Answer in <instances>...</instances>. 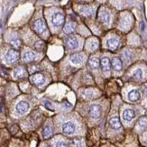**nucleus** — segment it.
I'll list each match as a JSON object with an SVG mask.
<instances>
[{"label": "nucleus", "instance_id": "f257e3e1", "mask_svg": "<svg viewBox=\"0 0 147 147\" xmlns=\"http://www.w3.org/2000/svg\"><path fill=\"white\" fill-rule=\"evenodd\" d=\"M64 20H65L64 15L61 12H55L52 16V23L56 27H59L61 25H62L63 23H64Z\"/></svg>", "mask_w": 147, "mask_h": 147}, {"label": "nucleus", "instance_id": "f03ea898", "mask_svg": "<svg viewBox=\"0 0 147 147\" xmlns=\"http://www.w3.org/2000/svg\"><path fill=\"white\" fill-rule=\"evenodd\" d=\"M34 29L38 34H42L46 32L47 27H46V24L42 19H38L34 23Z\"/></svg>", "mask_w": 147, "mask_h": 147}, {"label": "nucleus", "instance_id": "7ed1b4c3", "mask_svg": "<svg viewBox=\"0 0 147 147\" xmlns=\"http://www.w3.org/2000/svg\"><path fill=\"white\" fill-rule=\"evenodd\" d=\"M19 59V53L16 50H9L5 55V61L7 63H14Z\"/></svg>", "mask_w": 147, "mask_h": 147}, {"label": "nucleus", "instance_id": "20e7f679", "mask_svg": "<svg viewBox=\"0 0 147 147\" xmlns=\"http://www.w3.org/2000/svg\"><path fill=\"white\" fill-rule=\"evenodd\" d=\"M89 116L93 119H98L101 116V107L99 105L94 104L89 107Z\"/></svg>", "mask_w": 147, "mask_h": 147}, {"label": "nucleus", "instance_id": "39448f33", "mask_svg": "<svg viewBox=\"0 0 147 147\" xmlns=\"http://www.w3.org/2000/svg\"><path fill=\"white\" fill-rule=\"evenodd\" d=\"M76 131V125L73 122H66L63 124L62 125V132L65 134V135H72L73 133Z\"/></svg>", "mask_w": 147, "mask_h": 147}, {"label": "nucleus", "instance_id": "423d86ee", "mask_svg": "<svg viewBox=\"0 0 147 147\" xmlns=\"http://www.w3.org/2000/svg\"><path fill=\"white\" fill-rule=\"evenodd\" d=\"M31 81L36 86H41L45 82V77L41 73H35L31 77Z\"/></svg>", "mask_w": 147, "mask_h": 147}, {"label": "nucleus", "instance_id": "0eeeda50", "mask_svg": "<svg viewBox=\"0 0 147 147\" xmlns=\"http://www.w3.org/2000/svg\"><path fill=\"white\" fill-rule=\"evenodd\" d=\"M66 45L69 50H75L79 47V40L76 36H69L66 40Z\"/></svg>", "mask_w": 147, "mask_h": 147}, {"label": "nucleus", "instance_id": "6e6552de", "mask_svg": "<svg viewBox=\"0 0 147 147\" xmlns=\"http://www.w3.org/2000/svg\"><path fill=\"white\" fill-rule=\"evenodd\" d=\"M16 112L19 115H24V114H25L28 111V109H29V104L27 103L26 101H20L16 105Z\"/></svg>", "mask_w": 147, "mask_h": 147}, {"label": "nucleus", "instance_id": "1a4fd4ad", "mask_svg": "<svg viewBox=\"0 0 147 147\" xmlns=\"http://www.w3.org/2000/svg\"><path fill=\"white\" fill-rule=\"evenodd\" d=\"M119 44H120V42L116 37H111L107 41V47L110 51L117 50L119 46Z\"/></svg>", "mask_w": 147, "mask_h": 147}, {"label": "nucleus", "instance_id": "9d476101", "mask_svg": "<svg viewBox=\"0 0 147 147\" xmlns=\"http://www.w3.org/2000/svg\"><path fill=\"white\" fill-rule=\"evenodd\" d=\"M84 60H85V56L84 54H81V53L73 54L71 56V58H69V61H71V62L73 65H80L82 64V62L84 61Z\"/></svg>", "mask_w": 147, "mask_h": 147}, {"label": "nucleus", "instance_id": "9b49d317", "mask_svg": "<svg viewBox=\"0 0 147 147\" xmlns=\"http://www.w3.org/2000/svg\"><path fill=\"white\" fill-rule=\"evenodd\" d=\"M100 64H101V68H102V71H103L105 73H107L110 71V69H111V62L110 60L107 58V57H103L101 59L100 61Z\"/></svg>", "mask_w": 147, "mask_h": 147}, {"label": "nucleus", "instance_id": "f8f14e48", "mask_svg": "<svg viewBox=\"0 0 147 147\" xmlns=\"http://www.w3.org/2000/svg\"><path fill=\"white\" fill-rule=\"evenodd\" d=\"M112 66L116 71H121L123 69V62L118 57H115L112 60Z\"/></svg>", "mask_w": 147, "mask_h": 147}, {"label": "nucleus", "instance_id": "ddd939ff", "mask_svg": "<svg viewBox=\"0 0 147 147\" xmlns=\"http://www.w3.org/2000/svg\"><path fill=\"white\" fill-rule=\"evenodd\" d=\"M136 117V113L133 109H130V108H127L123 112V118L124 120L127 121V122H130L134 118Z\"/></svg>", "mask_w": 147, "mask_h": 147}, {"label": "nucleus", "instance_id": "4468645a", "mask_svg": "<svg viewBox=\"0 0 147 147\" xmlns=\"http://www.w3.org/2000/svg\"><path fill=\"white\" fill-rule=\"evenodd\" d=\"M26 75V71H25V69L22 66H18L15 69L14 71V76L17 79H21V78H24Z\"/></svg>", "mask_w": 147, "mask_h": 147}, {"label": "nucleus", "instance_id": "2eb2a0df", "mask_svg": "<svg viewBox=\"0 0 147 147\" xmlns=\"http://www.w3.org/2000/svg\"><path fill=\"white\" fill-rule=\"evenodd\" d=\"M141 98V95H140L139 91L136 89H132L131 91L128 93V99L132 102H136Z\"/></svg>", "mask_w": 147, "mask_h": 147}, {"label": "nucleus", "instance_id": "dca6fc26", "mask_svg": "<svg viewBox=\"0 0 147 147\" xmlns=\"http://www.w3.org/2000/svg\"><path fill=\"white\" fill-rule=\"evenodd\" d=\"M36 58V54L35 53L32 52V51H28V52L24 53V54L23 55V60L25 62H31L34 61Z\"/></svg>", "mask_w": 147, "mask_h": 147}, {"label": "nucleus", "instance_id": "f3484780", "mask_svg": "<svg viewBox=\"0 0 147 147\" xmlns=\"http://www.w3.org/2000/svg\"><path fill=\"white\" fill-rule=\"evenodd\" d=\"M109 124L111 125V127L115 130H118L122 127V125H121L120 120L117 117H114L109 120Z\"/></svg>", "mask_w": 147, "mask_h": 147}, {"label": "nucleus", "instance_id": "a211bd4d", "mask_svg": "<svg viewBox=\"0 0 147 147\" xmlns=\"http://www.w3.org/2000/svg\"><path fill=\"white\" fill-rule=\"evenodd\" d=\"M99 20L102 23L108 24H109V22H110V15H109V13L107 12V11L100 12V14H99Z\"/></svg>", "mask_w": 147, "mask_h": 147}, {"label": "nucleus", "instance_id": "6ab92c4d", "mask_svg": "<svg viewBox=\"0 0 147 147\" xmlns=\"http://www.w3.org/2000/svg\"><path fill=\"white\" fill-rule=\"evenodd\" d=\"M75 29H76V24L73 22H69L64 26V28H63V32H64L65 34H69L73 33Z\"/></svg>", "mask_w": 147, "mask_h": 147}, {"label": "nucleus", "instance_id": "aec40b11", "mask_svg": "<svg viewBox=\"0 0 147 147\" xmlns=\"http://www.w3.org/2000/svg\"><path fill=\"white\" fill-rule=\"evenodd\" d=\"M80 13L83 16H90L94 14V9L91 6H83V7L80 8Z\"/></svg>", "mask_w": 147, "mask_h": 147}, {"label": "nucleus", "instance_id": "412c9836", "mask_svg": "<svg viewBox=\"0 0 147 147\" xmlns=\"http://www.w3.org/2000/svg\"><path fill=\"white\" fill-rule=\"evenodd\" d=\"M88 64L92 69H98L99 67L100 61H99V60L97 58V57H91V58L88 60Z\"/></svg>", "mask_w": 147, "mask_h": 147}, {"label": "nucleus", "instance_id": "4be33fe9", "mask_svg": "<svg viewBox=\"0 0 147 147\" xmlns=\"http://www.w3.org/2000/svg\"><path fill=\"white\" fill-rule=\"evenodd\" d=\"M88 49L90 50V51L97 50L98 47V42L96 40V39H92V40H90V41L88 42Z\"/></svg>", "mask_w": 147, "mask_h": 147}, {"label": "nucleus", "instance_id": "5701e85b", "mask_svg": "<svg viewBox=\"0 0 147 147\" xmlns=\"http://www.w3.org/2000/svg\"><path fill=\"white\" fill-rule=\"evenodd\" d=\"M53 135V131H52V128H51L50 126H45L43 129V132H42V136L44 138H49L51 137Z\"/></svg>", "mask_w": 147, "mask_h": 147}, {"label": "nucleus", "instance_id": "b1692460", "mask_svg": "<svg viewBox=\"0 0 147 147\" xmlns=\"http://www.w3.org/2000/svg\"><path fill=\"white\" fill-rule=\"evenodd\" d=\"M144 76V71L142 69H136L135 71L133 72V77L136 80H140L142 79Z\"/></svg>", "mask_w": 147, "mask_h": 147}, {"label": "nucleus", "instance_id": "393cba45", "mask_svg": "<svg viewBox=\"0 0 147 147\" xmlns=\"http://www.w3.org/2000/svg\"><path fill=\"white\" fill-rule=\"evenodd\" d=\"M69 147H81V142L79 139H72L69 144Z\"/></svg>", "mask_w": 147, "mask_h": 147}, {"label": "nucleus", "instance_id": "a878e982", "mask_svg": "<svg viewBox=\"0 0 147 147\" xmlns=\"http://www.w3.org/2000/svg\"><path fill=\"white\" fill-rule=\"evenodd\" d=\"M138 125L141 127V128H144V127L147 125V117H143L140 118L138 121Z\"/></svg>", "mask_w": 147, "mask_h": 147}, {"label": "nucleus", "instance_id": "bb28decb", "mask_svg": "<svg viewBox=\"0 0 147 147\" xmlns=\"http://www.w3.org/2000/svg\"><path fill=\"white\" fill-rule=\"evenodd\" d=\"M10 43H11L14 47L17 48V47H19V46L21 45V41L19 40V39H17V38H14V39H12V40L10 41Z\"/></svg>", "mask_w": 147, "mask_h": 147}, {"label": "nucleus", "instance_id": "cd10ccee", "mask_svg": "<svg viewBox=\"0 0 147 147\" xmlns=\"http://www.w3.org/2000/svg\"><path fill=\"white\" fill-rule=\"evenodd\" d=\"M34 47H35V49L38 50V51H42L43 48H44V43H43V42H42V41H38V42H35Z\"/></svg>", "mask_w": 147, "mask_h": 147}, {"label": "nucleus", "instance_id": "c85d7f7f", "mask_svg": "<svg viewBox=\"0 0 147 147\" xmlns=\"http://www.w3.org/2000/svg\"><path fill=\"white\" fill-rule=\"evenodd\" d=\"M123 57H124V59H125V61H130V53L128 52H125Z\"/></svg>", "mask_w": 147, "mask_h": 147}, {"label": "nucleus", "instance_id": "c756f323", "mask_svg": "<svg viewBox=\"0 0 147 147\" xmlns=\"http://www.w3.org/2000/svg\"><path fill=\"white\" fill-rule=\"evenodd\" d=\"M56 147H68V145L64 142H58L56 144Z\"/></svg>", "mask_w": 147, "mask_h": 147}, {"label": "nucleus", "instance_id": "7c9ffc66", "mask_svg": "<svg viewBox=\"0 0 147 147\" xmlns=\"http://www.w3.org/2000/svg\"><path fill=\"white\" fill-rule=\"evenodd\" d=\"M144 95L145 98H147V87L144 88Z\"/></svg>", "mask_w": 147, "mask_h": 147}, {"label": "nucleus", "instance_id": "2f4dec72", "mask_svg": "<svg viewBox=\"0 0 147 147\" xmlns=\"http://www.w3.org/2000/svg\"><path fill=\"white\" fill-rule=\"evenodd\" d=\"M141 29H142V31L144 30V23H142V24H141Z\"/></svg>", "mask_w": 147, "mask_h": 147}]
</instances>
